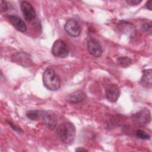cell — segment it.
Here are the masks:
<instances>
[{"instance_id":"10","label":"cell","mask_w":152,"mask_h":152,"mask_svg":"<svg viewBox=\"0 0 152 152\" xmlns=\"http://www.w3.org/2000/svg\"><path fill=\"white\" fill-rule=\"evenodd\" d=\"M8 19L12 26L19 31L25 32L27 30V26L20 17L15 15H11L8 16Z\"/></svg>"},{"instance_id":"17","label":"cell","mask_w":152,"mask_h":152,"mask_svg":"<svg viewBox=\"0 0 152 152\" xmlns=\"http://www.w3.org/2000/svg\"><path fill=\"white\" fill-rule=\"evenodd\" d=\"M141 27H142V29H143L145 31H146L150 35L151 34L152 27H151V23H145L142 24Z\"/></svg>"},{"instance_id":"14","label":"cell","mask_w":152,"mask_h":152,"mask_svg":"<svg viewBox=\"0 0 152 152\" xmlns=\"http://www.w3.org/2000/svg\"><path fill=\"white\" fill-rule=\"evenodd\" d=\"M40 110H30L27 113L26 116L32 121H37L40 118Z\"/></svg>"},{"instance_id":"15","label":"cell","mask_w":152,"mask_h":152,"mask_svg":"<svg viewBox=\"0 0 152 152\" xmlns=\"http://www.w3.org/2000/svg\"><path fill=\"white\" fill-rule=\"evenodd\" d=\"M118 64L123 67L128 66L131 63V59L127 56H121L117 59Z\"/></svg>"},{"instance_id":"20","label":"cell","mask_w":152,"mask_h":152,"mask_svg":"<svg viewBox=\"0 0 152 152\" xmlns=\"http://www.w3.org/2000/svg\"><path fill=\"white\" fill-rule=\"evenodd\" d=\"M8 122V124L11 126V127L12 128V129H14V131H17V132H20V131H21L22 132V131L18 128V127H17V126H16L14 124H12L11 122H10V121H9V122Z\"/></svg>"},{"instance_id":"5","label":"cell","mask_w":152,"mask_h":152,"mask_svg":"<svg viewBox=\"0 0 152 152\" xmlns=\"http://www.w3.org/2000/svg\"><path fill=\"white\" fill-rule=\"evenodd\" d=\"M39 119H41L46 126L50 130H53L56 126V116L51 112L40 110Z\"/></svg>"},{"instance_id":"19","label":"cell","mask_w":152,"mask_h":152,"mask_svg":"<svg viewBox=\"0 0 152 152\" xmlns=\"http://www.w3.org/2000/svg\"><path fill=\"white\" fill-rule=\"evenodd\" d=\"M1 11H5L8 9V5L5 1H2L1 2Z\"/></svg>"},{"instance_id":"21","label":"cell","mask_w":152,"mask_h":152,"mask_svg":"<svg viewBox=\"0 0 152 152\" xmlns=\"http://www.w3.org/2000/svg\"><path fill=\"white\" fill-rule=\"evenodd\" d=\"M145 7H146V8H147L148 10H151V0L148 1L146 3Z\"/></svg>"},{"instance_id":"3","label":"cell","mask_w":152,"mask_h":152,"mask_svg":"<svg viewBox=\"0 0 152 152\" xmlns=\"http://www.w3.org/2000/svg\"><path fill=\"white\" fill-rule=\"evenodd\" d=\"M132 121L134 125L139 126H144L151 121L150 112L148 109H144L134 113L132 116Z\"/></svg>"},{"instance_id":"7","label":"cell","mask_w":152,"mask_h":152,"mask_svg":"<svg viewBox=\"0 0 152 152\" xmlns=\"http://www.w3.org/2000/svg\"><path fill=\"white\" fill-rule=\"evenodd\" d=\"M20 8L24 17L27 21H31L36 17V11L32 5L27 1H22Z\"/></svg>"},{"instance_id":"9","label":"cell","mask_w":152,"mask_h":152,"mask_svg":"<svg viewBox=\"0 0 152 152\" xmlns=\"http://www.w3.org/2000/svg\"><path fill=\"white\" fill-rule=\"evenodd\" d=\"M120 94L119 87L115 84H110L106 88V96L107 100L110 102H115L118 100Z\"/></svg>"},{"instance_id":"2","label":"cell","mask_w":152,"mask_h":152,"mask_svg":"<svg viewBox=\"0 0 152 152\" xmlns=\"http://www.w3.org/2000/svg\"><path fill=\"white\" fill-rule=\"evenodd\" d=\"M42 80L45 87L49 90L55 91L60 87V79L56 74L54 69L51 68H47L44 71Z\"/></svg>"},{"instance_id":"8","label":"cell","mask_w":152,"mask_h":152,"mask_svg":"<svg viewBox=\"0 0 152 152\" xmlns=\"http://www.w3.org/2000/svg\"><path fill=\"white\" fill-rule=\"evenodd\" d=\"M87 47L89 53L96 57L100 56L103 53L102 47L99 41L96 39H90L87 42Z\"/></svg>"},{"instance_id":"18","label":"cell","mask_w":152,"mask_h":152,"mask_svg":"<svg viewBox=\"0 0 152 152\" xmlns=\"http://www.w3.org/2000/svg\"><path fill=\"white\" fill-rule=\"evenodd\" d=\"M127 4L131 5H136L142 2L141 0H126Z\"/></svg>"},{"instance_id":"22","label":"cell","mask_w":152,"mask_h":152,"mask_svg":"<svg viewBox=\"0 0 152 152\" xmlns=\"http://www.w3.org/2000/svg\"><path fill=\"white\" fill-rule=\"evenodd\" d=\"M75 151H87L88 150L85 149V148H80V147H78L77 148L75 149Z\"/></svg>"},{"instance_id":"6","label":"cell","mask_w":152,"mask_h":152,"mask_svg":"<svg viewBox=\"0 0 152 152\" xmlns=\"http://www.w3.org/2000/svg\"><path fill=\"white\" fill-rule=\"evenodd\" d=\"M65 31L71 36L78 37L81 33V27L74 19H69L64 25Z\"/></svg>"},{"instance_id":"4","label":"cell","mask_w":152,"mask_h":152,"mask_svg":"<svg viewBox=\"0 0 152 152\" xmlns=\"http://www.w3.org/2000/svg\"><path fill=\"white\" fill-rule=\"evenodd\" d=\"M69 52V48L64 40L58 39L53 43L52 47V53L54 56L64 58L68 55Z\"/></svg>"},{"instance_id":"1","label":"cell","mask_w":152,"mask_h":152,"mask_svg":"<svg viewBox=\"0 0 152 152\" xmlns=\"http://www.w3.org/2000/svg\"><path fill=\"white\" fill-rule=\"evenodd\" d=\"M57 134L64 144H71L75 137V128L74 124L69 122L60 124L57 128Z\"/></svg>"},{"instance_id":"12","label":"cell","mask_w":152,"mask_h":152,"mask_svg":"<svg viewBox=\"0 0 152 152\" xmlns=\"http://www.w3.org/2000/svg\"><path fill=\"white\" fill-rule=\"evenodd\" d=\"M14 58V61L18 63V64L22 65L23 66L29 65V64L31 62L30 57L28 54L25 52L17 53L12 57Z\"/></svg>"},{"instance_id":"16","label":"cell","mask_w":152,"mask_h":152,"mask_svg":"<svg viewBox=\"0 0 152 152\" xmlns=\"http://www.w3.org/2000/svg\"><path fill=\"white\" fill-rule=\"evenodd\" d=\"M136 136L142 140H149L150 138V135L145 131L142 129H137L135 131Z\"/></svg>"},{"instance_id":"11","label":"cell","mask_w":152,"mask_h":152,"mask_svg":"<svg viewBox=\"0 0 152 152\" xmlns=\"http://www.w3.org/2000/svg\"><path fill=\"white\" fill-rule=\"evenodd\" d=\"M86 95L81 90H78L70 94L66 97V101L71 104H77L82 102L85 100Z\"/></svg>"},{"instance_id":"13","label":"cell","mask_w":152,"mask_h":152,"mask_svg":"<svg viewBox=\"0 0 152 152\" xmlns=\"http://www.w3.org/2000/svg\"><path fill=\"white\" fill-rule=\"evenodd\" d=\"M151 69H145L143 71L142 78L140 81L141 85L145 88H151L152 85V81H151Z\"/></svg>"}]
</instances>
